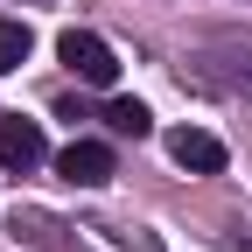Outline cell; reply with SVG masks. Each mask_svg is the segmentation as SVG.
I'll list each match as a JSON object with an SVG mask.
<instances>
[{"instance_id": "obj_1", "label": "cell", "mask_w": 252, "mask_h": 252, "mask_svg": "<svg viewBox=\"0 0 252 252\" xmlns=\"http://www.w3.org/2000/svg\"><path fill=\"white\" fill-rule=\"evenodd\" d=\"M56 56H63V70H70L77 84H98V91H112V77H119V56L91 35V28H63L56 35Z\"/></svg>"}, {"instance_id": "obj_2", "label": "cell", "mask_w": 252, "mask_h": 252, "mask_svg": "<svg viewBox=\"0 0 252 252\" xmlns=\"http://www.w3.org/2000/svg\"><path fill=\"white\" fill-rule=\"evenodd\" d=\"M168 161L189 168V175H224L231 154H224L217 133H203V126H175V133H168Z\"/></svg>"}, {"instance_id": "obj_3", "label": "cell", "mask_w": 252, "mask_h": 252, "mask_svg": "<svg viewBox=\"0 0 252 252\" xmlns=\"http://www.w3.org/2000/svg\"><path fill=\"white\" fill-rule=\"evenodd\" d=\"M42 154H49V140H42V126H35V119H21V112L0 119V168L28 175V168H42Z\"/></svg>"}, {"instance_id": "obj_4", "label": "cell", "mask_w": 252, "mask_h": 252, "mask_svg": "<svg viewBox=\"0 0 252 252\" xmlns=\"http://www.w3.org/2000/svg\"><path fill=\"white\" fill-rule=\"evenodd\" d=\"M56 175L77 182V189H105L112 182V147L105 140H70V147L56 154Z\"/></svg>"}, {"instance_id": "obj_5", "label": "cell", "mask_w": 252, "mask_h": 252, "mask_svg": "<svg viewBox=\"0 0 252 252\" xmlns=\"http://www.w3.org/2000/svg\"><path fill=\"white\" fill-rule=\"evenodd\" d=\"M105 126L126 133V140H147V133H154V112H147L140 98H112V105H105Z\"/></svg>"}, {"instance_id": "obj_6", "label": "cell", "mask_w": 252, "mask_h": 252, "mask_svg": "<svg viewBox=\"0 0 252 252\" xmlns=\"http://www.w3.org/2000/svg\"><path fill=\"white\" fill-rule=\"evenodd\" d=\"M28 49H35V35H28L21 21H0V70H21Z\"/></svg>"}]
</instances>
